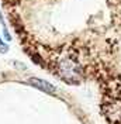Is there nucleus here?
I'll return each mask as SVG.
<instances>
[{
  "mask_svg": "<svg viewBox=\"0 0 121 124\" xmlns=\"http://www.w3.org/2000/svg\"><path fill=\"white\" fill-rule=\"evenodd\" d=\"M58 73L62 79H65L69 83H77L82 78V70L79 63H76L73 59L63 58L58 63Z\"/></svg>",
  "mask_w": 121,
  "mask_h": 124,
  "instance_id": "obj_1",
  "label": "nucleus"
},
{
  "mask_svg": "<svg viewBox=\"0 0 121 124\" xmlns=\"http://www.w3.org/2000/svg\"><path fill=\"white\" fill-rule=\"evenodd\" d=\"M0 48H1V49H0L1 52H6V45H4V44L1 42V39H0Z\"/></svg>",
  "mask_w": 121,
  "mask_h": 124,
  "instance_id": "obj_3",
  "label": "nucleus"
},
{
  "mask_svg": "<svg viewBox=\"0 0 121 124\" xmlns=\"http://www.w3.org/2000/svg\"><path fill=\"white\" fill-rule=\"evenodd\" d=\"M30 83L32 86H35L37 89H39V90H42V92H45V93H49V94H53V93L56 92V89L51 83H48V82L42 80V79H38V78H31Z\"/></svg>",
  "mask_w": 121,
  "mask_h": 124,
  "instance_id": "obj_2",
  "label": "nucleus"
}]
</instances>
